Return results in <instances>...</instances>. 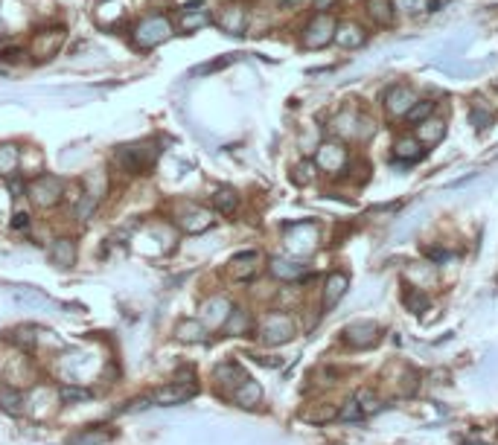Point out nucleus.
<instances>
[{
  "label": "nucleus",
  "instance_id": "bb28decb",
  "mask_svg": "<svg viewBox=\"0 0 498 445\" xmlns=\"http://www.w3.org/2000/svg\"><path fill=\"white\" fill-rule=\"evenodd\" d=\"M207 335V329L198 323V320H187V323H181L178 326V338L181 341H190V343H198V341H204Z\"/></svg>",
  "mask_w": 498,
  "mask_h": 445
},
{
  "label": "nucleus",
  "instance_id": "5701e85b",
  "mask_svg": "<svg viewBox=\"0 0 498 445\" xmlns=\"http://www.w3.org/2000/svg\"><path fill=\"white\" fill-rule=\"evenodd\" d=\"M315 175H318V166H315V160H309V157H306V160H301V163H297V166L292 169V180H294L297 187L312 184Z\"/></svg>",
  "mask_w": 498,
  "mask_h": 445
},
{
  "label": "nucleus",
  "instance_id": "7ed1b4c3",
  "mask_svg": "<svg viewBox=\"0 0 498 445\" xmlns=\"http://www.w3.org/2000/svg\"><path fill=\"white\" fill-rule=\"evenodd\" d=\"M172 36V21L163 18V15H152L137 24L135 29V47L137 49H155L158 44H163L166 38Z\"/></svg>",
  "mask_w": 498,
  "mask_h": 445
},
{
  "label": "nucleus",
  "instance_id": "20e7f679",
  "mask_svg": "<svg viewBox=\"0 0 498 445\" xmlns=\"http://www.w3.org/2000/svg\"><path fill=\"white\" fill-rule=\"evenodd\" d=\"M335 26H338V21L332 18L329 12H318L303 29V47L306 49H324L326 44H332V38H335Z\"/></svg>",
  "mask_w": 498,
  "mask_h": 445
},
{
  "label": "nucleus",
  "instance_id": "b1692460",
  "mask_svg": "<svg viewBox=\"0 0 498 445\" xmlns=\"http://www.w3.org/2000/svg\"><path fill=\"white\" fill-rule=\"evenodd\" d=\"M12 300L21 303V306H50V300L41 291H36V288H15L12 291Z\"/></svg>",
  "mask_w": 498,
  "mask_h": 445
},
{
  "label": "nucleus",
  "instance_id": "ea45409f",
  "mask_svg": "<svg viewBox=\"0 0 498 445\" xmlns=\"http://www.w3.org/2000/svg\"><path fill=\"white\" fill-rule=\"evenodd\" d=\"M29 227V216L27 212H15L12 216V230H27Z\"/></svg>",
  "mask_w": 498,
  "mask_h": 445
},
{
  "label": "nucleus",
  "instance_id": "ddd939ff",
  "mask_svg": "<svg viewBox=\"0 0 498 445\" xmlns=\"http://www.w3.org/2000/svg\"><path fill=\"white\" fill-rule=\"evenodd\" d=\"M414 137H417L423 146H437L446 137V123L443 120H423L420 125H414Z\"/></svg>",
  "mask_w": 498,
  "mask_h": 445
},
{
  "label": "nucleus",
  "instance_id": "39448f33",
  "mask_svg": "<svg viewBox=\"0 0 498 445\" xmlns=\"http://www.w3.org/2000/svg\"><path fill=\"white\" fill-rule=\"evenodd\" d=\"M315 166L321 172H329V175H338L347 169V148L341 143H321L318 146V155H315Z\"/></svg>",
  "mask_w": 498,
  "mask_h": 445
},
{
  "label": "nucleus",
  "instance_id": "cd10ccee",
  "mask_svg": "<svg viewBox=\"0 0 498 445\" xmlns=\"http://www.w3.org/2000/svg\"><path fill=\"white\" fill-rule=\"evenodd\" d=\"M59 396H61V402H68V405H82V402H91V390H85V387H73V384H64L61 390H59Z\"/></svg>",
  "mask_w": 498,
  "mask_h": 445
},
{
  "label": "nucleus",
  "instance_id": "c9c22d12",
  "mask_svg": "<svg viewBox=\"0 0 498 445\" xmlns=\"http://www.w3.org/2000/svg\"><path fill=\"white\" fill-rule=\"evenodd\" d=\"M405 306L414 311V315H420V311H425L428 300H425L423 294H417V291H408V294H405Z\"/></svg>",
  "mask_w": 498,
  "mask_h": 445
},
{
  "label": "nucleus",
  "instance_id": "a878e982",
  "mask_svg": "<svg viewBox=\"0 0 498 445\" xmlns=\"http://www.w3.org/2000/svg\"><path fill=\"white\" fill-rule=\"evenodd\" d=\"M213 24L210 18V12L207 9H195V12H184V21H181V26H184V32H195V29H202Z\"/></svg>",
  "mask_w": 498,
  "mask_h": 445
},
{
  "label": "nucleus",
  "instance_id": "e433bc0d",
  "mask_svg": "<svg viewBox=\"0 0 498 445\" xmlns=\"http://www.w3.org/2000/svg\"><path fill=\"white\" fill-rule=\"evenodd\" d=\"M393 6H396V9H405V12H411V15H417V12L428 9V0H396Z\"/></svg>",
  "mask_w": 498,
  "mask_h": 445
},
{
  "label": "nucleus",
  "instance_id": "f8f14e48",
  "mask_svg": "<svg viewBox=\"0 0 498 445\" xmlns=\"http://www.w3.org/2000/svg\"><path fill=\"white\" fill-rule=\"evenodd\" d=\"M50 262H53L56 268H70L73 262H76V244H73V239L61 236V239H56L53 244H50Z\"/></svg>",
  "mask_w": 498,
  "mask_h": 445
},
{
  "label": "nucleus",
  "instance_id": "79ce46f5",
  "mask_svg": "<svg viewBox=\"0 0 498 445\" xmlns=\"http://www.w3.org/2000/svg\"><path fill=\"white\" fill-rule=\"evenodd\" d=\"M9 189H12V195H15V198H18V195L24 192V184H21V180L15 178V175H9Z\"/></svg>",
  "mask_w": 498,
  "mask_h": 445
},
{
  "label": "nucleus",
  "instance_id": "1a4fd4ad",
  "mask_svg": "<svg viewBox=\"0 0 498 445\" xmlns=\"http://www.w3.org/2000/svg\"><path fill=\"white\" fill-rule=\"evenodd\" d=\"M393 157L411 166V163H420L425 157V146L417 140V137H400L393 143Z\"/></svg>",
  "mask_w": 498,
  "mask_h": 445
},
{
  "label": "nucleus",
  "instance_id": "f03ea898",
  "mask_svg": "<svg viewBox=\"0 0 498 445\" xmlns=\"http://www.w3.org/2000/svg\"><path fill=\"white\" fill-rule=\"evenodd\" d=\"M27 192H29V198H32V204H36V207L50 210V207H56V204L61 201L64 180H61L59 175H38V178L29 180Z\"/></svg>",
  "mask_w": 498,
  "mask_h": 445
},
{
  "label": "nucleus",
  "instance_id": "423d86ee",
  "mask_svg": "<svg viewBox=\"0 0 498 445\" xmlns=\"http://www.w3.org/2000/svg\"><path fill=\"white\" fill-rule=\"evenodd\" d=\"M292 335H294V323H292L286 315H271V318L262 320L259 338H262L265 343H286Z\"/></svg>",
  "mask_w": 498,
  "mask_h": 445
},
{
  "label": "nucleus",
  "instance_id": "9d476101",
  "mask_svg": "<svg viewBox=\"0 0 498 445\" xmlns=\"http://www.w3.org/2000/svg\"><path fill=\"white\" fill-rule=\"evenodd\" d=\"M219 26L227 32V36H245L248 29V12L236 3V6H225V12L219 15Z\"/></svg>",
  "mask_w": 498,
  "mask_h": 445
},
{
  "label": "nucleus",
  "instance_id": "aec40b11",
  "mask_svg": "<svg viewBox=\"0 0 498 445\" xmlns=\"http://www.w3.org/2000/svg\"><path fill=\"white\" fill-rule=\"evenodd\" d=\"M18 163H21V152H18V146H12V143H3V146H0V175H3V178L15 175V169H18Z\"/></svg>",
  "mask_w": 498,
  "mask_h": 445
},
{
  "label": "nucleus",
  "instance_id": "37998d69",
  "mask_svg": "<svg viewBox=\"0 0 498 445\" xmlns=\"http://www.w3.org/2000/svg\"><path fill=\"white\" fill-rule=\"evenodd\" d=\"M312 3H315V9H318V12H329L332 6L338 3V0H312Z\"/></svg>",
  "mask_w": 498,
  "mask_h": 445
},
{
  "label": "nucleus",
  "instance_id": "4be33fe9",
  "mask_svg": "<svg viewBox=\"0 0 498 445\" xmlns=\"http://www.w3.org/2000/svg\"><path fill=\"white\" fill-rule=\"evenodd\" d=\"M234 396H236V402L242 407H254L259 402V384L257 382H248V378H245V382L234 390Z\"/></svg>",
  "mask_w": 498,
  "mask_h": 445
},
{
  "label": "nucleus",
  "instance_id": "a211bd4d",
  "mask_svg": "<svg viewBox=\"0 0 498 445\" xmlns=\"http://www.w3.org/2000/svg\"><path fill=\"white\" fill-rule=\"evenodd\" d=\"M271 274L277 279H286V283H292V279H301L306 274V265H303V262H292V259H271Z\"/></svg>",
  "mask_w": 498,
  "mask_h": 445
},
{
  "label": "nucleus",
  "instance_id": "7c9ffc66",
  "mask_svg": "<svg viewBox=\"0 0 498 445\" xmlns=\"http://www.w3.org/2000/svg\"><path fill=\"white\" fill-rule=\"evenodd\" d=\"M111 439V434L105 431H85V434H76L68 439V445H105Z\"/></svg>",
  "mask_w": 498,
  "mask_h": 445
},
{
  "label": "nucleus",
  "instance_id": "9b49d317",
  "mask_svg": "<svg viewBox=\"0 0 498 445\" xmlns=\"http://www.w3.org/2000/svg\"><path fill=\"white\" fill-rule=\"evenodd\" d=\"M364 38L368 36H364V29L356 21H344V24L335 26V38L332 41H335L338 47H344V49H356V47L364 44Z\"/></svg>",
  "mask_w": 498,
  "mask_h": 445
},
{
  "label": "nucleus",
  "instance_id": "412c9836",
  "mask_svg": "<svg viewBox=\"0 0 498 445\" xmlns=\"http://www.w3.org/2000/svg\"><path fill=\"white\" fill-rule=\"evenodd\" d=\"M431 114H435V102H431V99H417V102L408 108L405 123H408V125H420L423 120L431 117Z\"/></svg>",
  "mask_w": 498,
  "mask_h": 445
},
{
  "label": "nucleus",
  "instance_id": "6ab92c4d",
  "mask_svg": "<svg viewBox=\"0 0 498 445\" xmlns=\"http://www.w3.org/2000/svg\"><path fill=\"white\" fill-rule=\"evenodd\" d=\"M213 207L222 212V216H230L236 207H239V195L236 189H230V187H222V189H216L213 192Z\"/></svg>",
  "mask_w": 498,
  "mask_h": 445
},
{
  "label": "nucleus",
  "instance_id": "a19ab883",
  "mask_svg": "<svg viewBox=\"0 0 498 445\" xmlns=\"http://www.w3.org/2000/svg\"><path fill=\"white\" fill-rule=\"evenodd\" d=\"M425 256L435 259V262H446V259H449V253L440 251V247H425Z\"/></svg>",
  "mask_w": 498,
  "mask_h": 445
},
{
  "label": "nucleus",
  "instance_id": "72a5a7b5",
  "mask_svg": "<svg viewBox=\"0 0 498 445\" xmlns=\"http://www.w3.org/2000/svg\"><path fill=\"white\" fill-rule=\"evenodd\" d=\"M204 311H207L210 326H213V323H219V320L227 315L230 306H227V300H213V303H207V306H204Z\"/></svg>",
  "mask_w": 498,
  "mask_h": 445
},
{
  "label": "nucleus",
  "instance_id": "c03bdc74",
  "mask_svg": "<svg viewBox=\"0 0 498 445\" xmlns=\"http://www.w3.org/2000/svg\"><path fill=\"white\" fill-rule=\"evenodd\" d=\"M280 3H283L286 9H297V6H303L306 0H280Z\"/></svg>",
  "mask_w": 498,
  "mask_h": 445
},
{
  "label": "nucleus",
  "instance_id": "473e14b6",
  "mask_svg": "<svg viewBox=\"0 0 498 445\" xmlns=\"http://www.w3.org/2000/svg\"><path fill=\"white\" fill-rule=\"evenodd\" d=\"M32 332H36V329H32V326H24V329H15V332H12V341H15V343H18V346H21V350H32V346H36V335H32Z\"/></svg>",
  "mask_w": 498,
  "mask_h": 445
},
{
  "label": "nucleus",
  "instance_id": "2f4dec72",
  "mask_svg": "<svg viewBox=\"0 0 498 445\" xmlns=\"http://www.w3.org/2000/svg\"><path fill=\"white\" fill-rule=\"evenodd\" d=\"M361 416H364V410H361V402H359V399L344 402V407L338 410V419H341V422H361Z\"/></svg>",
  "mask_w": 498,
  "mask_h": 445
},
{
  "label": "nucleus",
  "instance_id": "c756f323",
  "mask_svg": "<svg viewBox=\"0 0 498 445\" xmlns=\"http://www.w3.org/2000/svg\"><path fill=\"white\" fill-rule=\"evenodd\" d=\"M96 204H99V198L93 195V192H85L79 198V204H76V219L79 221H88L93 212H96Z\"/></svg>",
  "mask_w": 498,
  "mask_h": 445
},
{
  "label": "nucleus",
  "instance_id": "dca6fc26",
  "mask_svg": "<svg viewBox=\"0 0 498 445\" xmlns=\"http://www.w3.org/2000/svg\"><path fill=\"white\" fill-rule=\"evenodd\" d=\"M376 335H379L376 323H353L344 332V341L353 343V346H370V343H376Z\"/></svg>",
  "mask_w": 498,
  "mask_h": 445
},
{
  "label": "nucleus",
  "instance_id": "6e6552de",
  "mask_svg": "<svg viewBox=\"0 0 498 445\" xmlns=\"http://www.w3.org/2000/svg\"><path fill=\"white\" fill-rule=\"evenodd\" d=\"M195 393H198V390H195V384H187V382H172V384L160 387V390L152 396V402H155V405H163V407H172V405H181V402L193 399Z\"/></svg>",
  "mask_w": 498,
  "mask_h": 445
},
{
  "label": "nucleus",
  "instance_id": "4c0bfd02",
  "mask_svg": "<svg viewBox=\"0 0 498 445\" xmlns=\"http://www.w3.org/2000/svg\"><path fill=\"white\" fill-rule=\"evenodd\" d=\"M245 326H248V315H245L242 309H236V311H234V318L227 320V332H242Z\"/></svg>",
  "mask_w": 498,
  "mask_h": 445
},
{
  "label": "nucleus",
  "instance_id": "f704fd0d",
  "mask_svg": "<svg viewBox=\"0 0 498 445\" xmlns=\"http://www.w3.org/2000/svg\"><path fill=\"white\" fill-rule=\"evenodd\" d=\"M234 61H236V56H225V58H216V61L202 64V68H195L193 73H195V76H202V73H216V70H222V68H227V64H234Z\"/></svg>",
  "mask_w": 498,
  "mask_h": 445
},
{
  "label": "nucleus",
  "instance_id": "f3484780",
  "mask_svg": "<svg viewBox=\"0 0 498 445\" xmlns=\"http://www.w3.org/2000/svg\"><path fill=\"white\" fill-rule=\"evenodd\" d=\"M364 9L379 26H391L393 24V0H364Z\"/></svg>",
  "mask_w": 498,
  "mask_h": 445
},
{
  "label": "nucleus",
  "instance_id": "f257e3e1",
  "mask_svg": "<svg viewBox=\"0 0 498 445\" xmlns=\"http://www.w3.org/2000/svg\"><path fill=\"white\" fill-rule=\"evenodd\" d=\"M158 155H160L158 143H155V140H149V143L120 146L117 152H114V160H117L128 175H146V172L158 163Z\"/></svg>",
  "mask_w": 498,
  "mask_h": 445
},
{
  "label": "nucleus",
  "instance_id": "2eb2a0df",
  "mask_svg": "<svg viewBox=\"0 0 498 445\" xmlns=\"http://www.w3.org/2000/svg\"><path fill=\"white\" fill-rule=\"evenodd\" d=\"M181 227H184L187 233H204V230L213 227V212H210V210H202V207H193V210L184 212Z\"/></svg>",
  "mask_w": 498,
  "mask_h": 445
},
{
  "label": "nucleus",
  "instance_id": "4468645a",
  "mask_svg": "<svg viewBox=\"0 0 498 445\" xmlns=\"http://www.w3.org/2000/svg\"><path fill=\"white\" fill-rule=\"evenodd\" d=\"M347 286H350L347 274H329L326 276V288H324V309H335L338 300L347 294Z\"/></svg>",
  "mask_w": 498,
  "mask_h": 445
},
{
  "label": "nucleus",
  "instance_id": "c85d7f7f",
  "mask_svg": "<svg viewBox=\"0 0 498 445\" xmlns=\"http://www.w3.org/2000/svg\"><path fill=\"white\" fill-rule=\"evenodd\" d=\"M469 123L475 125V131H481V134H484V131H490V125L495 123V117H492V111H487L484 105H478V108L469 111Z\"/></svg>",
  "mask_w": 498,
  "mask_h": 445
},
{
  "label": "nucleus",
  "instance_id": "393cba45",
  "mask_svg": "<svg viewBox=\"0 0 498 445\" xmlns=\"http://www.w3.org/2000/svg\"><path fill=\"white\" fill-rule=\"evenodd\" d=\"M0 410H6L9 416H21L24 414V396L15 393V390L0 393Z\"/></svg>",
  "mask_w": 498,
  "mask_h": 445
},
{
  "label": "nucleus",
  "instance_id": "58836bf2",
  "mask_svg": "<svg viewBox=\"0 0 498 445\" xmlns=\"http://www.w3.org/2000/svg\"><path fill=\"white\" fill-rule=\"evenodd\" d=\"M21 58H24V49H21V47L0 49V61H6V64H15V61H21Z\"/></svg>",
  "mask_w": 498,
  "mask_h": 445
},
{
  "label": "nucleus",
  "instance_id": "0eeeda50",
  "mask_svg": "<svg viewBox=\"0 0 498 445\" xmlns=\"http://www.w3.org/2000/svg\"><path fill=\"white\" fill-rule=\"evenodd\" d=\"M414 102H417V96H414V91L408 85H391L385 91V111L391 117H405Z\"/></svg>",
  "mask_w": 498,
  "mask_h": 445
}]
</instances>
